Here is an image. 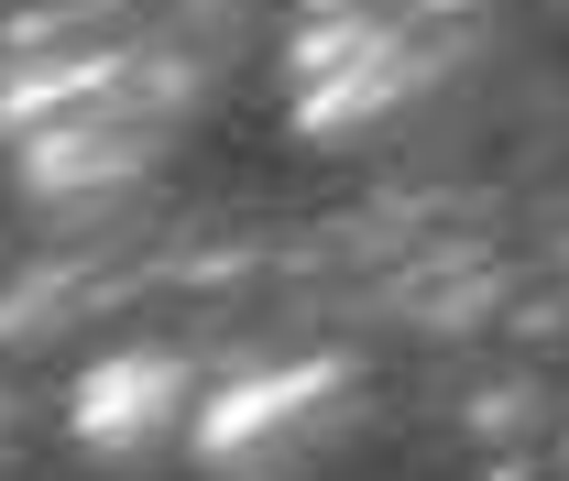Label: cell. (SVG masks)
<instances>
[{
  "mask_svg": "<svg viewBox=\"0 0 569 481\" xmlns=\"http://www.w3.org/2000/svg\"><path fill=\"white\" fill-rule=\"evenodd\" d=\"M361 405V372L307 350V361H274V372H241L198 394V427H187V460L209 481H296Z\"/></svg>",
  "mask_w": 569,
  "mask_h": 481,
  "instance_id": "obj_1",
  "label": "cell"
},
{
  "mask_svg": "<svg viewBox=\"0 0 569 481\" xmlns=\"http://www.w3.org/2000/svg\"><path fill=\"white\" fill-rule=\"evenodd\" d=\"M284 77H296V132L329 142V132H372L383 110H406L427 56H417L406 22H383L361 0H318L307 33H296V56H284Z\"/></svg>",
  "mask_w": 569,
  "mask_h": 481,
  "instance_id": "obj_2",
  "label": "cell"
},
{
  "mask_svg": "<svg viewBox=\"0 0 569 481\" xmlns=\"http://www.w3.org/2000/svg\"><path fill=\"white\" fill-rule=\"evenodd\" d=\"M187 427H198V372L164 340H121L67 383V438L88 460H142V449H164Z\"/></svg>",
  "mask_w": 569,
  "mask_h": 481,
  "instance_id": "obj_3",
  "label": "cell"
},
{
  "mask_svg": "<svg viewBox=\"0 0 569 481\" xmlns=\"http://www.w3.org/2000/svg\"><path fill=\"white\" fill-rule=\"evenodd\" d=\"M121 99V56H44V67L0 77V132L11 142H44V132H77Z\"/></svg>",
  "mask_w": 569,
  "mask_h": 481,
  "instance_id": "obj_4",
  "label": "cell"
},
{
  "mask_svg": "<svg viewBox=\"0 0 569 481\" xmlns=\"http://www.w3.org/2000/svg\"><path fill=\"white\" fill-rule=\"evenodd\" d=\"M142 176V153L110 121H77V132H44V142H22V187L33 198H99V187H132Z\"/></svg>",
  "mask_w": 569,
  "mask_h": 481,
  "instance_id": "obj_5",
  "label": "cell"
},
{
  "mask_svg": "<svg viewBox=\"0 0 569 481\" xmlns=\"http://www.w3.org/2000/svg\"><path fill=\"white\" fill-rule=\"evenodd\" d=\"M0 449H11V405H0Z\"/></svg>",
  "mask_w": 569,
  "mask_h": 481,
  "instance_id": "obj_6",
  "label": "cell"
}]
</instances>
